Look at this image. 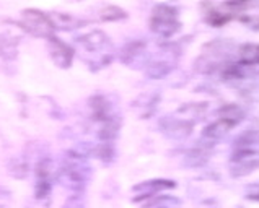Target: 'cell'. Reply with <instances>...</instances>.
<instances>
[{
    "instance_id": "6da1fadb",
    "label": "cell",
    "mask_w": 259,
    "mask_h": 208,
    "mask_svg": "<svg viewBox=\"0 0 259 208\" xmlns=\"http://www.w3.org/2000/svg\"><path fill=\"white\" fill-rule=\"evenodd\" d=\"M259 168V130H245L235 138L230 154L233 177H245Z\"/></svg>"
},
{
    "instance_id": "7a4b0ae2",
    "label": "cell",
    "mask_w": 259,
    "mask_h": 208,
    "mask_svg": "<svg viewBox=\"0 0 259 208\" xmlns=\"http://www.w3.org/2000/svg\"><path fill=\"white\" fill-rule=\"evenodd\" d=\"M90 121L95 125L96 137L100 142L113 143L121 129V116L119 111L113 104L108 96L96 94L90 99Z\"/></svg>"
},
{
    "instance_id": "3957f363",
    "label": "cell",
    "mask_w": 259,
    "mask_h": 208,
    "mask_svg": "<svg viewBox=\"0 0 259 208\" xmlns=\"http://www.w3.org/2000/svg\"><path fill=\"white\" fill-rule=\"evenodd\" d=\"M77 44L85 64H88V67H92L93 70L105 69L113 61V44L103 31L95 29V31L80 36Z\"/></svg>"
},
{
    "instance_id": "277c9868",
    "label": "cell",
    "mask_w": 259,
    "mask_h": 208,
    "mask_svg": "<svg viewBox=\"0 0 259 208\" xmlns=\"http://www.w3.org/2000/svg\"><path fill=\"white\" fill-rule=\"evenodd\" d=\"M243 119H245V111L238 104H227V106L220 108L215 121L210 122L202 130V143L207 146H213V143L224 138Z\"/></svg>"
},
{
    "instance_id": "5b68a950",
    "label": "cell",
    "mask_w": 259,
    "mask_h": 208,
    "mask_svg": "<svg viewBox=\"0 0 259 208\" xmlns=\"http://www.w3.org/2000/svg\"><path fill=\"white\" fill-rule=\"evenodd\" d=\"M88 173H90V166H88L87 156L78 151H69L61 169V179L64 184L73 192L83 190L88 181Z\"/></svg>"
},
{
    "instance_id": "8992f818",
    "label": "cell",
    "mask_w": 259,
    "mask_h": 208,
    "mask_svg": "<svg viewBox=\"0 0 259 208\" xmlns=\"http://www.w3.org/2000/svg\"><path fill=\"white\" fill-rule=\"evenodd\" d=\"M150 29L161 39H169L181 29L180 12L175 7L158 4L153 7L150 15Z\"/></svg>"
},
{
    "instance_id": "52a82bcc",
    "label": "cell",
    "mask_w": 259,
    "mask_h": 208,
    "mask_svg": "<svg viewBox=\"0 0 259 208\" xmlns=\"http://www.w3.org/2000/svg\"><path fill=\"white\" fill-rule=\"evenodd\" d=\"M259 75V44H245L240 47L238 61L224 70V77L230 80H241Z\"/></svg>"
},
{
    "instance_id": "ba28073f",
    "label": "cell",
    "mask_w": 259,
    "mask_h": 208,
    "mask_svg": "<svg viewBox=\"0 0 259 208\" xmlns=\"http://www.w3.org/2000/svg\"><path fill=\"white\" fill-rule=\"evenodd\" d=\"M21 26L26 33L36 36V38L49 39L56 33L51 17L38 9H26L21 12Z\"/></svg>"
},
{
    "instance_id": "9c48e42d",
    "label": "cell",
    "mask_w": 259,
    "mask_h": 208,
    "mask_svg": "<svg viewBox=\"0 0 259 208\" xmlns=\"http://www.w3.org/2000/svg\"><path fill=\"white\" fill-rule=\"evenodd\" d=\"M178 62V50H175L171 46L163 47L160 52H157L153 57H149V62L145 65V73L149 78H163L169 72L175 69Z\"/></svg>"
},
{
    "instance_id": "30bf717a",
    "label": "cell",
    "mask_w": 259,
    "mask_h": 208,
    "mask_svg": "<svg viewBox=\"0 0 259 208\" xmlns=\"http://www.w3.org/2000/svg\"><path fill=\"white\" fill-rule=\"evenodd\" d=\"M53 189V163L49 158H42L36 166V184H34V197L44 200Z\"/></svg>"
},
{
    "instance_id": "8fae6325",
    "label": "cell",
    "mask_w": 259,
    "mask_h": 208,
    "mask_svg": "<svg viewBox=\"0 0 259 208\" xmlns=\"http://www.w3.org/2000/svg\"><path fill=\"white\" fill-rule=\"evenodd\" d=\"M121 62L131 69H140L149 62L147 56V44L144 41H131L121 50Z\"/></svg>"
},
{
    "instance_id": "7c38bea8",
    "label": "cell",
    "mask_w": 259,
    "mask_h": 208,
    "mask_svg": "<svg viewBox=\"0 0 259 208\" xmlns=\"http://www.w3.org/2000/svg\"><path fill=\"white\" fill-rule=\"evenodd\" d=\"M192 127H194V122H191L189 119L183 117L180 114H176L173 117H165V119H161V122H160L161 132H163L166 137L175 138V140L186 138L191 133Z\"/></svg>"
},
{
    "instance_id": "4fadbf2b",
    "label": "cell",
    "mask_w": 259,
    "mask_h": 208,
    "mask_svg": "<svg viewBox=\"0 0 259 208\" xmlns=\"http://www.w3.org/2000/svg\"><path fill=\"white\" fill-rule=\"evenodd\" d=\"M48 47H49V56L53 59V62L59 67V69H69L73 62V56L75 52L73 49L65 44L64 41H61L56 36H51L48 39Z\"/></svg>"
},
{
    "instance_id": "5bb4252c",
    "label": "cell",
    "mask_w": 259,
    "mask_h": 208,
    "mask_svg": "<svg viewBox=\"0 0 259 208\" xmlns=\"http://www.w3.org/2000/svg\"><path fill=\"white\" fill-rule=\"evenodd\" d=\"M175 187V182L173 181H168V179H152V181H147L142 184H137L134 185V200L139 202V200H149L155 195L161 194L163 190L168 189H173Z\"/></svg>"
},
{
    "instance_id": "9a60e30c",
    "label": "cell",
    "mask_w": 259,
    "mask_h": 208,
    "mask_svg": "<svg viewBox=\"0 0 259 208\" xmlns=\"http://www.w3.org/2000/svg\"><path fill=\"white\" fill-rule=\"evenodd\" d=\"M49 17L53 20V25L56 29H65V31H69V29H77L85 25L83 20L69 13H51Z\"/></svg>"
},
{
    "instance_id": "2e32d148",
    "label": "cell",
    "mask_w": 259,
    "mask_h": 208,
    "mask_svg": "<svg viewBox=\"0 0 259 208\" xmlns=\"http://www.w3.org/2000/svg\"><path fill=\"white\" fill-rule=\"evenodd\" d=\"M180 200L173 195H155L147 200V203L142 208H178Z\"/></svg>"
},
{
    "instance_id": "e0dca14e",
    "label": "cell",
    "mask_w": 259,
    "mask_h": 208,
    "mask_svg": "<svg viewBox=\"0 0 259 208\" xmlns=\"http://www.w3.org/2000/svg\"><path fill=\"white\" fill-rule=\"evenodd\" d=\"M127 18V12H124L121 7L116 5H108L100 12V20L101 21H121Z\"/></svg>"
},
{
    "instance_id": "ac0fdd59",
    "label": "cell",
    "mask_w": 259,
    "mask_h": 208,
    "mask_svg": "<svg viewBox=\"0 0 259 208\" xmlns=\"http://www.w3.org/2000/svg\"><path fill=\"white\" fill-rule=\"evenodd\" d=\"M230 20H232V13H224V12L215 10V9H210L205 13V21L210 26H215V28L227 25Z\"/></svg>"
},
{
    "instance_id": "d6986e66",
    "label": "cell",
    "mask_w": 259,
    "mask_h": 208,
    "mask_svg": "<svg viewBox=\"0 0 259 208\" xmlns=\"http://www.w3.org/2000/svg\"><path fill=\"white\" fill-rule=\"evenodd\" d=\"M158 98L157 96H152V94H144V96H140V98L137 99V102H140L142 106H134L136 109H139V116L142 117V113H144V109L145 111V116L149 117L153 111H155V104H157Z\"/></svg>"
},
{
    "instance_id": "ffe728a7",
    "label": "cell",
    "mask_w": 259,
    "mask_h": 208,
    "mask_svg": "<svg viewBox=\"0 0 259 208\" xmlns=\"http://www.w3.org/2000/svg\"><path fill=\"white\" fill-rule=\"evenodd\" d=\"M251 5V0H225V7L232 10H245Z\"/></svg>"
}]
</instances>
